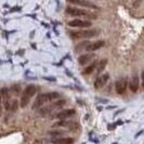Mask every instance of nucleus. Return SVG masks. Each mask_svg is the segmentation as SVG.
<instances>
[{"instance_id": "1", "label": "nucleus", "mask_w": 144, "mask_h": 144, "mask_svg": "<svg viewBox=\"0 0 144 144\" xmlns=\"http://www.w3.org/2000/svg\"><path fill=\"white\" fill-rule=\"evenodd\" d=\"M66 13L70 16H86V17H90V18H93V20L97 18V15L96 13H91L87 10H82L75 7H68L66 9Z\"/></svg>"}, {"instance_id": "2", "label": "nucleus", "mask_w": 144, "mask_h": 144, "mask_svg": "<svg viewBox=\"0 0 144 144\" xmlns=\"http://www.w3.org/2000/svg\"><path fill=\"white\" fill-rule=\"evenodd\" d=\"M69 27H76V28H88L92 25V23L88 20H80V18H75L67 23Z\"/></svg>"}, {"instance_id": "3", "label": "nucleus", "mask_w": 144, "mask_h": 144, "mask_svg": "<svg viewBox=\"0 0 144 144\" xmlns=\"http://www.w3.org/2000/svg\"><path fill=\"white\" fill-rule=\"evenodd\" d=\"M129 83H128V79L127 77H121L115 82V89H116V92L118 94H124L126 92L127 88H128Z\"/></svg>"}, {"instance_id": "4", "label": "nucleus", "mask_w": 144, "mask_h": 144, "mask_svg": "<svg viewBox=\"0 0 144 144\" xmlns=\"http://www.w3.org/2000/svg\"><path fill=\"white\" fill-rule=\"evenodd\" d=\"M97 31H80V32H70V37L73 38H91L96 36Z\"/></svg>"}, {"instance_id": "5", "label": "nucleus", "mask_w": 144, "mask_h": 144, "mask_svg": "<svg viewBox=\"0 0 144 144\" xmlns=\"http://www.w3.org/2000/svg\"><path fill=\"white\" fill-rule=\"evenodd\" d=\"M108 79H110V75L108 74H103L99 77H96V81H94V88L96 89H101L107 83Z\"/></svg>"}, {"instance_id": "6", "label": "nucleus", "mask_w": 144, "mask_h": 144, "mask_svg": "<svg viewBox=\"0 0 144 144\" xmlns=\"http://www.w3.org/2000/svg\"><path fill=\"white\" fill-rule=\"evenodd\" d=\"M67 2H70L73 4L81 5V7L85 8H90V9H99V7L96 4L92 3V2L88 1V0H67Z\"/></svg>"}, {"instance_id": "7", "label": "nucleus", "mask_w": 144, "mask_h": 144, "mask_svg": "<svg viewBox=\"0 0 144 144\" xmlns=\"http://www.w3.org/2000/svg\"><path fill=\"white\" fill-rule=\"evenodd\" d=\"M129 89L133 93H135L138 91V89H139V76H138V74L135 72L132 74L131 79L129 81Z\"/></svg>"}, {"instance_id": "8", "label": "nucleus", "mask_w": 144, "mask_h": 144, "mask_svg": "<svg viewBox=\"0 0 144 144\" xmlns=\"http://www.w3.org/2000/svg\"><path fill=\"white\" fill-rule=\"evenodd\" d=\"M46 103H48V100H47V96H46V93L39 94V96L36 97V100H35V102H34V104H32V110H39V108L41 107L43 104H46Z\"/></svg>"}, {"instance_id": "9", "label": "nucleus", "mask_w": 144, "mask_h": 144, "mask_svg": "<svg viewBox=\"0 0 144 144\" xmlns=\"http://www.w3.org/2000/svg\"><path fill=\"white\" fill-rule=\"evenodd\" d=\"M103 46H104V41L103 40H97V41H94V42H91L90 45L88 46V48H87L86 51H88V52H94V51L99 50V49H101Z\"/></svg>"}, {"instance_id": "10", "label": "nucleus", "mask_w": 144, "mask_h": 144, "mask_svg": "<svg viewBox=\"0 0 144 144\" xmlns=\"http://www.w3.org/2000/svg\"><path fill=\"white\" fill-rule=\"evenodd\" d=\"M73 115H75V110H64V111H61L60 113H58L56 118L60 119V120H65L66 118H68Z\"/></svg>"}, {"instance_id": "11", "label": "nucleus", "mask_w": 144, "mask_h": 144, "mask_svg": "<svg viewBox=\"0 0 144 144\" xmlns=\"http://www.w3.org/2000/svg\"><path fill=\"white\" fill-rule=\"evenodd\" d=\"M93 58H94V55L91 54V53L82 54V55H80L79 59H78V63H79L80 65H86V64H88Z\"/></svg>"}, {"instance_id": "12", "label": "nucleus", "mask_w": 144, "mask_h": 144, "mask_svg": "<svg viewBox=\"0 0 144 144\" xmlns=\"http://www.w3.org/2000/svg\"><path fill=\"white\" fill-rule=\"evenodd\" d=\"M53 144H73L74 139L72 138H56L52 141Z\"/></svg>"}, {"instance_id": "13", "label": "nucleus", "mask_w": 144, "mask_h": 144, "mask_svg": "<svg viewBox=\"0 0 144 144\" xmlns=\"http://www.w3.org/2000/svg\"><path fill=\"white\" fill-rule=\"evenodd\" d=\"M23 94H25V96H27L28 97H32L36 94V87H35L34 85H28L25 88V90H24Z\"/></svg>"}, {"instance_id": "14", "label": "nucleus", "mask_w": 144, "mask_h": 144, "mask_svg": "<svg viewBox=\"0 0 144 144\" xmlns=\"http://www.w3.org/2000/svg\"><path fill=\"white\" fill-rule=\"evenodd\" d=\"M106 65H107V59H103L101 60V61L97 63V66H96V72L99 73H102L103 70H104V68L106 67Z\"/></svg>"}, {"instance_id": "15", "label": "nucleus", "mask_w": 144, "mask_h": 144, "mask_svg": "<svg viewBox=\"0 0 144 144\" xmlns=\"http://www.w3.org/2000/svg\"><path fill=\"white\" fill-rule=\"evenodd\" d=\"M46 96H47L48 102H50V101H54V100L59 99L60 93L59 92H49V93H46Z\"/></svg>"}, {"instance_id": "16", "label": "nucleus", "mask_w": 144, "mask_h": 144, "mask_svg": "<svg viewBox=\"0 0 144 144\" xmlns=\"http://www.w3.org/2000/svg\"><path fill=\"white\" fill-rule=\"evenodd\" d=\"M96 66H97V62L92 63L91 65H89L88 67H86V69L83 70V74H85V75H90L91 73H93L94 68H96Z\"/></svg>"}, {"instance_id": "17", "label": "nucleus", "mask_w": 144, "mask_h": 144, "mask_svg": "<svg viewBox=\"0 0 144 144\" xmlns=\"http://www.w3.org/2000/svg\"><path fill=\"white\" fill-rule=\"evenodd\" d=\"M29 101H31V97H28L27 96H25V94H22V96H21V101H20V105H21V107H26L27 105H28Z\"/></svg>"}, {"instance_id": "18", "label": "nucleus", "mask_w": 144, "mask_h": 144, "mask_svg": "<svg viewBox=\"0 0 144 144\" xmlns=\"http://www.w3.org/2000/svg\"><path fill=\"white\" fill-rule=\"evenodd\" d=\"M90 41H85L82 43H80V45H78L77 47H76V50L77 51H81V50H87V48H88V46L90 45Z\"/></svg>"}, {"instance_id": "19", "label": "nucleus", "mask_w": 144, "mask_h": 144, "mask_svg": "<svg viewBox=\"0 0 144 144\" xmlns=\"http://www.w3.org/2000/svg\"><path fill=\"white\" fill-rule=\"evenodd\" d=\"M18 108V102L16 101V100H13V101H11V107H10V111H12V112H15L16 110Z\"/></svg>"}, {"instance_id": "20", "label": "nucleus", "mask_w": 144, "mask_h": 144, "mask_svg": "<svg viewBox=\"0 0 144 144\" xmlns=\"http://www.w3.org/2000/svg\"><path fill=\"white\" fill-rule=\"evenodd\" d=\"M66 103V101L65 100H60V101H55L52 104V106L53 107H61V106H63V105Z\"/></svg>"}, {"instance_id": "21", "label": "nucleus", "mask_w": 144, "mask_h": 144, "mask_svg": "<svg viewBox=\"0 0 144 144\" xmlns=\"http://www.w3.org/2000/svg\"><path fill=\"white\" fill-rule=\"evenodd\" d=\"M49 134L52 135V137H61V135L64 134V132L63 131H50Z\"/></svg>"}, {"instance_id": "22", "label": "nucleus", "mask_w": 144, "mask_h": 144, "mask_svg": "<svg viewBox=\"0 0 144 144\" xmlns=\"http://www.w3.org/2000/svg\"><path fill=\"white\" fill-rule=\"evenodd\" d=\"M11 91H13L14 93H18V92L21 91V88H20V86H12V88H11Z\"/></svg>"}, {"instance_id": "23", "label": "nucleus", "mask_w": 144, "mask_h": 144, "mask_svg": "<svg viewBox=\"0 0 144 144\" xmlns=\"http://www.w3.org/2000/svg\"><path fill=\"white\" fill-rule=\"evenodd\" d=\"M8 92H9V89L8 88H2V90H1V93H2V97H4L7 96V94H8Z\"/></svg>"}, {"instance_id": "24", "label": "nucleus", "mask_w": 144, "mask_h": 144, "mask_svg": "<svg viewBox=\"0 0 144 144\" xmlns=\"http://www.w3.org/2000/svg\"><path fill=\"white\" fill-rule=\"evenodd\" d=\"M141 78H142V88L144 89V70H142L141 73Z\"/></svg>"}, {"instance_id": "25", "label": "nucleus", "mask_w": 144, "mask_h": 144, "mask_svg": "<svg viewBox=\"0 0 144 144\" xmlns=\"http://www.w3.org/2000/svg\"><path fill=\"white\" fill-rule=\"evenodd\" d=\"M143 132H144V130H142V131H140L139 133H137V134H135V138H138V137H139V135H141V134L143 133Z\"/></svg>"}]
</instances>
